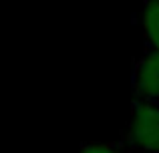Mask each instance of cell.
I'll return each mask as SVG.
<instances>
[{
  "mask_svg": "<svg viewBox=\"0 0 159 153\" xmlns=\"http://www.w3.org/2000/svg\"><path fill=\"white\" fill-rule=\"evenodd\" d=\"M119 145L127 151L159 153V101L133 99Z\"/></svg>",
  "mask_w": 159,
  "mask_h": 153,
  "instance_id": "6da1fadb",
  "label": "cell"
},
{
  "mask_svg": "<svg viewBox=\"0 0 159 153\" xmlns=\"http://www.w3.org/2000/svg\"><path fill=\"white\" fill-rule=\"evenodd\" d=\"M133 99L159 101V48L145 47L131 71Z\"/></svg>",
  "mask_w": 159,
  "mask_h": 153,
  "instance_id": "7a4b0ae2",
  "label": "cell"
},
{
  "mask_svg": "<svg viewBox=\"0 0 159 153\" xmlns=\"http://www.w3.org/2000/svg\"><path fill=\"white\" fill-rule=\"evenodd\" d=\"M143 36L145 47L159 48V0L143 2Z\"/></svg>",
  "mask_w": 159,
  "mask_h": 153,
  "instance_id": "3957f363",
  "label": "cell"
},
{
  "mask_svg": "<svg viewBox=\"0 0 159 153\" xmlns=\"http://www.w3.org/2000/svg\"><path fill=\"white\" fill-rule=\"evenodd\" d=\"M75 153H121L119 143H87L81 145Z\"/></svg>",
  "mask_w": 159,
  "mask_h": 153,
  "instance_id": "277c9868",
  "label": "cell"
}]
</instances>
